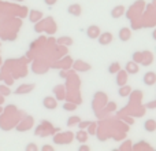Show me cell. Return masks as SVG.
Here are the masks:
<instances>
[{"mask_svg": "<svg viewBox=\"0 0 156 151\" xmlns=\"http://www.w3.org/2000/svg\"><path fill=\"white\" fill-rule=\"evenodd\" d=\"M111 40H112V35L111 33H103V35H100L99 43L103 44V46H107V44L111 43Z\"/></svg>", "mask_w": 156, "mask_h": 151, "instance_id": "6da1fadb", "label": "cell"}, {"mask_svg": "<svg viewBox=\"0 0 156 151\" xmlns=\"http://www.w3.org/2000/svg\"><path fill=\"white\" fill-rule=\"evenodd\" d=\"M86 35H88L89 39H96L97 36L100 35L99 28H97V26H89V29L86 30Z\"/></svg>", "mask_w": 156, "mask_h": 151, "instance_id": "7a4b0ae2", "label": "cell"}, {"mask_svg": "<svg viewBox=\"0 0 156 151\" xmlns=\"http://www.w3.org/2000/svg\"><path fill=\"white\" fill-rule=\"evenodd\" d=\"M43 103H44V107L45 109H49V110L56 109V102H55V99H52V98H45Z\"/></svg>", "mask_w": 156, "mask_h": 151, "instance_id": "3957f363", "label": "cell"}, {"mask_svg": "<svg viewBox=\"0 0 156 151\" xmlns=\"http://www.w3.org/2000/svg\"><path fill=\"white\" fill-rule=\"evenodd\" d=\"M130 35H132V33H130V30L129 29H126V28H122L121 30H119V39H121L122 41H127L130 39Z\"/></svg>", "mask_w": 156, "mask_h": 151, "instance_id": "277c9868", "label": "cell"}, {"mask_svg": "<svg viewBox=\"0 0 156 151\" xmlns=\"http://www.w3.org/2000/svg\"><path fill=\"white\" fill-rule=\"evenodd\" d=\"M30 89H33V85H25V84H23V85H21L18 89H16L15 94L16 95H22V94H26V92H29Z\"/></svg>", "mask_w": 156, "mask_h": 151, "instance_id": "5b68a950", "label": "cell"}, {"mask_svg": "<svg viewBox=\"0 0 156 151\" xmlns=\"http://www.w3.org/2000/svg\"><path fill=\"white\" fill-rule=\"evenodd\" d=\"M69 13L74 14V15H78V14H80V6H78V4L70 6V7H69Z\"/></svg>", "mask_w": 156, "mask_h": 151, "instance_id": "8992f818", "label": "cell"}, {"mask_svg": "<svg viewBox=\"0 0 156 151\" xmlns=\"http://www.w3.org/2000/svg\"><path fill=\"white\" fill-rule=\"evenodd\" d=\"M122 13H123V7H122V6H119L116 10L112 11V17H114V18H119V15H121Z\"/></svg>", "mask_w": 156, "mask_h": 151, "instance_id": "52a82bcc", "label": "cell"}, {"mask_svg": "<svg viewBox=\"0 0 156 151\" xmlns=\"http://www.w3.org/2000/svg\"><path fill=\"white\" fill-rule=\"evenodd\" d=\"M119 70V65L118 63H112V65L110 66V69H108V72H110L111 74H114V73H116V72Z\"/></svg>", "mask_w": 156, "mask_h": 151, "instance_id": "ba28073f", "label": "cell"}, {"mask_svg": "<svg viewBox=\"0 0 156 151\" xmlns=\"http://www.w3.org/2000/svg\"><path fill=\"white\" fill-rule=\"evenodd\" d=\"M145 129H147V131H149V132H152V131H155L154 121H147V122H145Z\"/></svg>", "mask_w": 156, "mask_h": 151, "instance_id": "9c48e42d", "label": "cell"}, {"mask_svg": "<svg viewBox=\"0 0 156 151\" xmlns=\"http://www.w3.org/2000/svg\"><path fill=\"white\" fill-rule=\"evenodd\" d=\"M86 139H88V138H86L85 133H80V135H78V140H80V142H85Z\"/></svg>", "mask_w": 156, "mask_h": 151, "instance_id": "30bf717a", "label": "cell"}, {"mask_svg": "<svg viewBox=\"0 0 156 151\" xmlns=\"http://www.w3.org/2000/svg\"><path fill=\"white\" fill-rule=\"evenodd\" d=\"M26 150H27V151H30V150H36V144H33V143L27 144V146H26Z\"/></svg>", "mask_w": 156, "mask_h": 151, "instance_id": "8fae6325", "label": "cell"}, {"mask_svg": "<svg viewBox=\"0 0 156 151\" xmlns=\"http://www.w3.org/2000/svg\"><path fill=\"white\" fill-rule=\"evenodd\" d=\"M43 150H52V147H51V146H44Z\"/></svg>", "mask_w": 156, "mask_h": 151, "instance_id": "7c38bea8", "label": "cell"}, {"mask_svg": "<svg viewBox=\"0 0 156 151\" xmlns=\"http://www.w3.org/2000/svg\"><path fill=\"white\" fill-rule=\"evenodd\" d=\"M152 37H154V40H156V29L152 32Z\"/></svg>", "mask_w": 156, "mask_h": 151, "instance_id": "4fadbf2b", "label": "cell"}, {"mask_svg": "<svg viewBox=\"0 0 156 151\" xmlns=\"http://www.w3.org/2000/svg\"><path fill=\"white\" fill-rule=\"evenodd\" d=\"M0 113H2V109H0Z\"/></svg>", "mask_w": 156, "mask_h": 151, "instance_id": "5bb4252c", "label": "cell"}]
</instances>
